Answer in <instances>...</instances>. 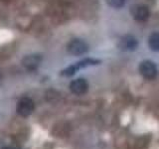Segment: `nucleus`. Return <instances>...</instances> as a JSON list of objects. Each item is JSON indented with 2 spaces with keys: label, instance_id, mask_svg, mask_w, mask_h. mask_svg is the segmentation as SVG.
Masks as SVG:
<instances>
[{
  "label": "nucleus",
  "instance_id": "nucleus-1",
  "mask_svg": "<svg viewBox=\"0 0 159 149\" xmlns=\"http://www.w3.org/2000/svg\"><path fill=\"white\" fill-rule=\"evenodd\" d=\"M68 52L74 55V56H81V55L86 54L89 51V46L88 44L80 39H74L68 44L67 46Z\"/></svg>",
  "mask_w": 159,
  "mask_h": 149
},
{
  "label": "nucleus",
  "instance_id": "nucleus-6",
  "mask_svg": "<svg viewBox=\"0 0 159 149\" xmlns=\"http://www.w3.org/2000/svg\"><path fill=\"white\" fill-rule=\"evenodd\" d=\"M138 46V42L136 38L132 36V35H126V36L122 37L118 42V48L121 51H133Z\"/></svg>",
  "mask_w": 159,
  "mask_h": 149
},
{
  "label": "nucleus",
  "instance_id": "nucleus-10",
  "mask_svg": "<svg viewBox=\"0 0 159 149\" xmlns=\"http://www.w3.org/2000/svg\"><path fill=\"white\" fill-rule=\"evenodd\" d=\"M106 1L112 8H121L125 3V0H106Z\"/></svg>",
  "mask_w": 159,
  "mask_h": 149
},
{
  "label": "nucleus",
  "instance_id": "nucleus-11",
  "mask_svg": "<svg viewBox=\"0 0 159 149\" xmlns=\"http://www.w3.org/2000/svg\"><path fill=\"white\" fill-rule=\"evenodd\" d=\"M2 149H12V148H10V147H4V148H2Z\"/></svg>",
  "mask_w": 159,
  "mask_h": 149
},
{
  "label": "nucleus",
  "instance_id": "nucleus-3",
  "mask_svg": "<svg viewBox=\"0 0 159 149\" xmlns=\"http://www.w3.org/2000/svg\"><path fill=\"white\" fill-rule=\"evenodd\" d=\"M98 63H99L98 60L84 59V60H83V61L79 62L77 64H75V65H73V66H70L67 69H65L64 71H62L61 74H62V76H65V77H71V76H73V74L78 71V70L89 67V66H93V65H97Z\"/></svg>",
  "mask_w": 159,
  "mask_h": 149
},
{
  "label": "nucleus",
  "instance_id": "nucleus-4",
  "mask_svg": "<svg viewBox=\"0 0 159 149\" xmlns=\"http://www.w3.org/2000/svg\"><path fill=\"white\" fill-rule=\"evenodd\" d=\"M34 109H35V103L29 97L21 98L17 104V112L22 117H27L29 115H31Z\"/></svg>",
  "mask_w": 159,
  "mask_h": 149
},
{
  "label": "nucleus",
  "instance_id": "nucleus-2",
  "mask_svg": "<svg viewBox=\"0 0 159 149\" xmlns=\"http://www.w3.org/2000/svg\"><path fill=\"white\" fill-rule=\"evenodd\" d=\"M139 73L146 79H154L157 76V68L153 62L146 60L139 65Z\"/></svg>",
  "mask_w": 159,
  "mask_h": 149
},
{
  "label": "nucleus",
  "instance_id": "nucleus-7",
  "mask_svg": "<svg viewBox=\"0 0 159 149\" xmlns=\"http://www.w3.org/2000/svg\"><path fill=\"white\" fill-rule=\"evenodd\" d=\"M88 88H89V84L84 79H74V81L70 84V89H71V92L75 94H77V96L84 94L88 91Z\"/></svg>",
  "mask_w": 159,
  "mask_h": 149
},
{
  "label": "nucleus",
  "instance_id": "nucleus-8",
  "mask_svg": "<svg viewBox=\"0 0 159 149\" xmlns=\"http://www.w3.org/2000/svg\"><path fill=\"white\" fill-rule=\"evenodd\" d=\"M131 12H132L133 18L138 22L145 21V20L148 19L149 15H150L149 9L145 5H137V6H134Z\"/></svg>",
  "mask_w": 159,
  "mask_h": 149
},
{
  "label": "nucleus",
  "instance_id": "nucleus-9",
  "mask_svg": "<svg viewBox=\"0 0 159 149\" xmlns=\"http://www.w3.org/2000/svg\"><path fill=\"white\" fill-rule=\"evenodd\" d=\"M148 44L152 51L158 52L159 51V33L155 32L151 34L148 40Z\"/></svg>",
  "mask_w": 159,
  "mask_h": 149
},
{
  "label": "nucleus",
  "instance_id": "nucleus-5",
  "mask_svg": "<svg viewBox=\"0 0 159 149\" xmlns=\"http://www.w3.org/2000/svg\"><path fill=\"white\" fill-rule=\"evenodd\" d=\"M42 62V56L40 54H31L27 55L26 57L22 59V66L29 70V71H34L36 70Z\"/></svg>",
  "mask_w": 159,
  "mask_h": 149
}]
</instances>
